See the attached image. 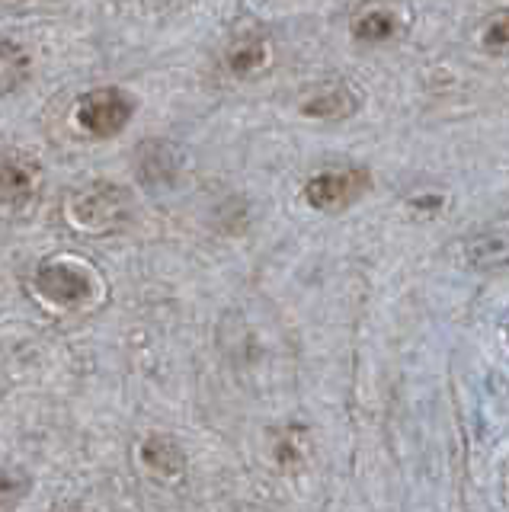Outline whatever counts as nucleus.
I'll return each mask as SVG.
<instances>
[{
	"mask_svg": "<svg viewBox=\"0 0 509 512\" xmlns=\"http://www.w3.org/2000/svg\"><path fill=\"white\" fill-rule=\"evenodd\" d=\"M369 189L365 170H324L305 183V202L317 212H340Z\"/></svg>",
	"mask_w": 509,
	"mask_h": 512,
	"instance_id": "2",
	"label": "nucleus"
},
{
	"mask_svg": "<svg viewBox=\"0 0 509 512\" xmlns=\"http://www.w3.org/2000/svg\"><path fill=\"white\" fill-rule=\"evenodd\" d=\"M353 109H356V100L349 90H327L301 106V112H305V116H314V119H346Z\"/></svg>",
	"mask_w": 509,
	"mask_h": 512,
	"instance_id": "7",
	"label": "nucleus"
},
{
	"mask_svg": "<svg viewBox=\"0 0 509 512\" xmlns=\"http://www.w3.org/2000/svg\"><path fill=\"white\" fill-rule=\"evenodd\" d=\"M135 116V96L119 87L84 93L74 106V125L90 138H116Z\"/></svg>",
	"mask_w": 509,
	"mask_h": 512,
	"instance_id": "1",
	"label": "nucleus"
},
{
	"mask_svg": "<svg viewBox=\"0 0 509 512\" xmlns=\"http://www.w3.org/2000/svg\"><path fill=\"white\" fill-rule=\"evenodd\" d=\"M135 167L145 183H170L180 173V151L167 141H148L138 148Z\"/></svg>",
	"mask_w": 509,
	"mask_h": 512,
	"instance_id": "4",
	"label": "nucleus"
},
{
	"mask_svg": "<svg viewBox=\"0 0 509 512\" xmlns=\"http://www.w3.org/2000/svg\"><path fill=\"white\" fill-rule=\"evenodd\" d=\"M394 32V16L385 13V10H372V13H365L362 20L356 23V36L359 39H369V42H381V39H388Z\"/></svg>",
	"mask_w": 509,
	"mask_h": 512,
	"instance_id": "11",
	"label": "nucleus"
},
{
	"mask_svg": "<svg viewBox=\"0 0 509 512\" xmlns=\"http://www.w3.org/2000/svg\"><path fill=\"white\" fill-rule=\"evenodd\" d=\"M29 74V58L20 45L0 42V93L17 90Z\"/></svg>",
	"mask_w": 509,
	"mask_h": 512,
	"instance_id": "8",
	"label": "nucleus"
},
{
	"mask_svg": "<svg viewBox=\"0 0 509 512\" xmlns=\"http://www.w3.org/2000/svg\"><path fill=\"white\" fill-rule=\"evenodd\" d=\"M36 292L61 308H74L93 298V279L74 263H45L36 272Z\"/></svg>",
	"mask_w": 509,
	"mask_h": 512,
	"instance_id": "3",
	"label": "nucleus"
},
{
	"mask_svg": "<svg viewBox=\"0 0 509 512\" xmlns=\"http://www.w3.org/2000/svg\"><path fill=\"white\" fill-rule=\"evenodd\" d=\"M484 45L493 48V52H509V16H500V20L490 23Z\"/></svg>",
	"mask_w": 509,
	"mask_h": 512,
	"instance_id": "12",
	"label": "nucleus"
},
{
	"mask_svg": "<svg viewBox=\"0 0 509 512\" xmlns=\"http://www.w3.org/2000/svg\"><path fill=\"white\" fill-rule=\"evenodd\" d=\"M141 461H145V468H151L157 477H180L186 471L183 448L167 436H148L141 442Z\"/></svg>",
	"mask_w": 509,
	"mask_h": 512,
	"instance_id": "5",
	"label": "nucleus"
},
{
	"mask_svg": "<svg viewBox=\"0 0 509 512\" xmlns=\"http://www.w3.org/2000/svg\"><path fill=\"white\" fill-rule=\"evenodd\" d=\"M468 260L481 269L493 266H506L509 263V237L503 234H490V237H477L468 244Z\"/></svg>",
	"mask_w": 509,
	"mask_h": 512,
	"instance_id": "9",
	"label": "nucleus"
},
{
	"mask_svg": "<svg viewBox=\"0 0 509 512\" xmlns=\"http://www.w3.org/2000/svg\"><path fill=\"white\" fill-rule=\"evenodd\" d=\"M36 167L23 157H0V199H26L36 186Z\"/></svg>",
	"mask_w": 509,
	"mask_h": 512,
	"instance_id": "6",
	"label": "nucleus"
},
{
	"mask_svg": "<svg viewBox=\"0 0 509 512\" xmlns=\"http://www.w3.org/2000/svg\"><path fill=\"white\" fill-rule=\"evenodd\" d=\"M269 52H266V42L260 39H247L241 45H234L225 64H228V71L231 74H253V71H260L263 64H266Z\"/></svg>",
	"mask_w": 509,
	"mask_h": 512,
	"instance_id": "10",
	"label": "nucleus"
}]
</instances>
